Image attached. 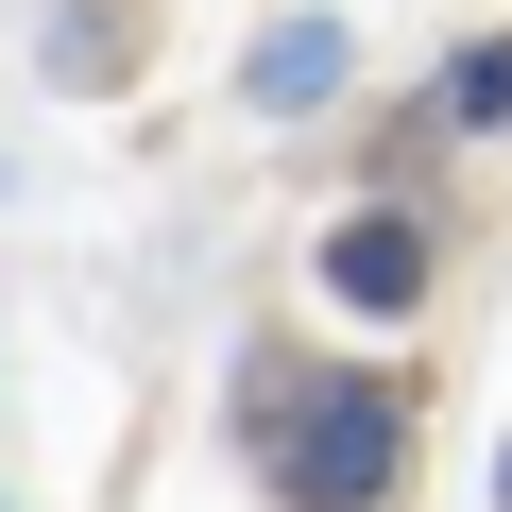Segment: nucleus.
Listing matches in <instances>:
<instances>
[{"instance_id":"f257e3e1","label":"nucleus","mask_w":512,"mask_h":512,"mask_svg":"<svg viewBox=\"0 0 512 512\" xmlns=\"http://www.w3.org/2000/svg\"><path fill=\"white\" fill-rule=\"evenodd\" d=\"M239 444L291 512H376L410 461V393L393 376H308V359H239Z\"/></svg>"},{"instance_id":"39448f33","label":"nucleus","mask_w":512,"mask_h":512,"mask_svg":"<svg viewBox=\"0 0 512 512\" xmlns=\"http://www.w3.org/2000/svg\"><path fill=\"white\" fill-rule=\"evenodd\" d=\"M495 512H512V444H495Z\"/></svg>"},{"instance_id":"f03ea898","label":"nucleus","mask_w":512,"mask_h":512,"mask_svg":"<svg viewBox=\"0 0 512 512\" xmlns=\"http://www.w3.org/2000/svg\"><path fill=\"white\" fill-rule=\"evenodd\" d=\"M325 291H342V308H376V325H393V308H427V222H410V205H359V222L325 239Z\"/></svg>"},{"instance_id":"7ed1b4c3","label":"nucleus","mask_w":512,"mask_h":512,"mask_svg":"<svg viewBox=\"0 0 512 512\" xmlns=\"http://www.w3.org/2000/svg\"><path fill=\"white\" fill-rule=\"evenodd\" d=\"M342 69H359L342 18H274V35L239 52V103H256V120H308V103H342Z\"/></svg>"},{"instance_id":"20e7f679","label":"nucleus","mask_w":512,"mask_h":512,"mask_svg":"<svg viewBox=\"0 0 512 512\" xmlns=\"http://www.w3.org/2000/svg\"><path fill=\"white\" fill-rule=\"evenodd\" d=\"M444 120H461V137H512V35H478V52L444 69Z\"/></svg>"}]
</instances>
